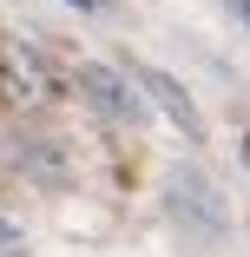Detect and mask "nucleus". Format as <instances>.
<instances>
[{"mask_svg":"<svg viewBox=\"0 0 250 257\" xmlns=\"http://www.w3.org/2000/svg\"><path fill=\"white\" fill-rule=\"evenodd\" d=\"M165 198H171V218L178 224H191V231H204V237H217L230 218V204H224V191L197 172V165H171V178H165Z\"/></svg>","mask_w":250,"mask_h":257,"instance_id":"1","label":"nucleus"},{"mask_svg":"<svg viewBox=\"0 0 250 257\" xmlns=\"http://www.w3.org/2000/svg\"><path fill=\"white\" fill-rule=\"evenodd\" d=\"M79 92L92 99V112H106V119H119V125H138V119H145L138 86H132L125 73H112V66H79Z\"/></svg>","mask_w":250,"mask_h":257,"instance_id":"2","label":"nucleus"},{"mask_svg":"<svg viewBox=\"0 0 250 257\" xmlns=\"http://www.w3.org/2000/svg\"><path fill=\"white\" fill-rule=\"evenodd\" d=\"M132 86L152 99V106H158L171 125H184V139H197V132H204V119H197V106H191V92H184L171 73H158V66H132Z\"/></svg>","mask_w":250,"mask_h":257,"instance_id":"3","label":"nucleus"},{"mask_svg":"<svg viewBox=\"0 0 250 257\" xmlns=\"http://www.w3.org/2000/svg\"><path fill=\"white\" fill-rule=\"evenodd\" d=\"M0 73H7V92L14 99H40L46 92V73H40V60L27 53V46H14V53L0 60Z\"/></svg>","mask_w":250,"mask_h":257,"instance_id":"4","label":"nucleus"},{"mask_svg":"<svg viewBox=\"0 0 250 257\" xmlns=\"http://www.w3.org/2000/svg\"><path fill=\"white\" fill-rule=\"evenodd\" d=\"M230 14H237V20H243V27H250V0H230Z\"/></svg>","mask_w":250,"mask_h":257,"instance_id":"5","label":"nucleus"},{"mask_svg":"<svg viewBox=\"0 0 250 257\" xmlns=\"http://www.w3.org/2000/svg\"><path fill=\"white\" fill-rule=\"evenodd\" d=\"M73 7H79V14H99V7H106V0H73Z\"/></svg>","mask_w":250,"mask_h":257,"instance_id":"6","label":"nucleus"},{"mask_svg":"<svg viewBox=\"0 0 250 257\" xmlns=\"http://www.w3.org/2000/svg\"><path fill=\"white\" fill-rule=\"evenodd\" d=\"M243 159H250V139H243Z\"/></svg>","mask_w":250,"mask_h":257,"instance_id":"7","label":"nucleus"}]
</instances>
